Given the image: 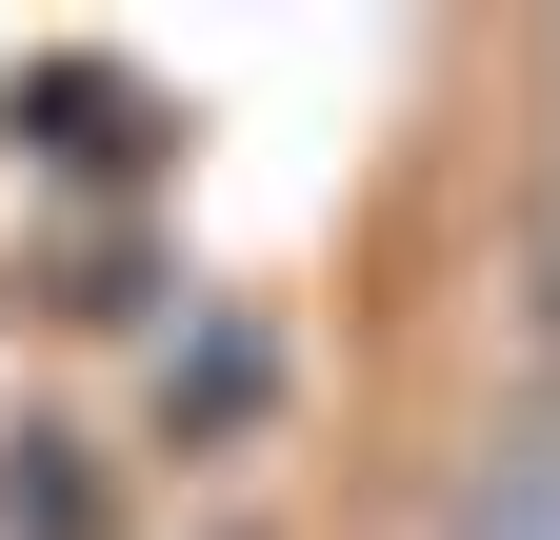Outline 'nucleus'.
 <instances>
[{"label": "nucleus", "mask_w": 560, "mask_h": 540, "mask_svg": "<svg viewBox=\"0 0 560 540\" xmlns=\"http://www.w3.org/2000/svg\"><path fill=\"white\" fill-rule=\"evenodd\" d=\"M40 460V481H0V520H21V540H101V501H81V441H21Z\"/></svg>", "instance_id": "nucleus-3"}, {"label": "nucleus", "mask_w": 560, "mask_h": 540, "mask_svg": "<svg viewBox=\"0 0 560 540\" xmlns=\"http://www.w3.org/2000/svg\"><path fill=\"white\" fill-rule=\"evenodd\" d=\"M0 120H21V141H40L60 180H140V161H161V141H180V120H161V101H140V81H120V60H21V81H0Z\"/></svg>", "instance_id": "nucleus-1"}, {"label": "nucleus", "mask_w": 560, "mask_h": 540, "mask_svg": "<svg viewBox=\"0 0 560 540\" xmlns=\"http://www.w3.org/2000/svg\"><path fill=\"white\" fill-rule=\"evenodd\" d=\"M280 361L241 341V320H221V341H200V361H161V421H241V400H260Z\"/></svg>", "instance_id": "nucleus-2"}]
</instances>
